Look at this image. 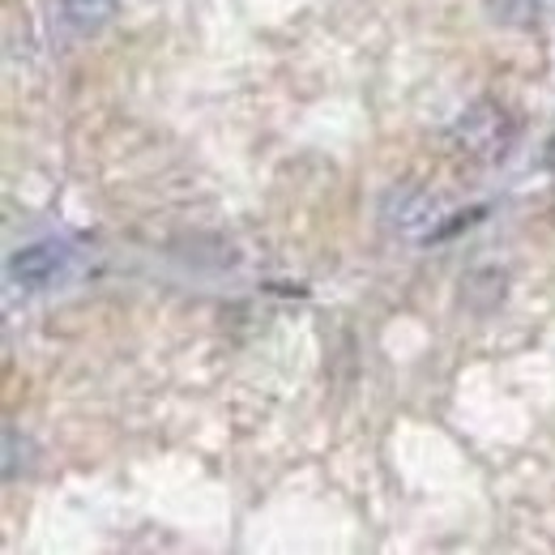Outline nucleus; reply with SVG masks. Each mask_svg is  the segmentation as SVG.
Instances as JSON below:
<instances>
[{
    "mask_svg": "<svg viewBox=\"0 0 555 555\" xmlns=\"http://www.w3.org/2000/svg\"><path fill=\"white\" fill-rule=\"evenodd\" d=\"M65 270H69V253H65V244H56V240L26 244V248H17V253L9 257V278H13L17 286H26V291L52 286Z\"/></svg>",
    "mask_w": 555,
    "mask_h": 555,
    "instance_id": "3",
    "label": "nucleus"
},
{
    "mask_svg": "<svg viewBox=\"0 0 555 555\" xmlns=\"http://www.w3.org/2000/svg\"><path fill=\"white\" fill-rule=\"evenodd\" d=\"M440 218H444V206L431 193H423V189H406L402 184V189H389L380 197V222H385L389 235L427 240V235H436Z\"/></svg>",
    "mask_w": 555,
    "mask_h": 555,
    "instance_id": "2",
    "label": "nucleus"
},
{
    "mask_svg": "<svg viewBox=\"0 0 555 555\" xmlns=\"http://www.w3.org/2000/svg\"><path fill=\"white\" fill-rule=\"evenodd\" d=\"M453 138L462 141L475 158L500 163V158L517 145V120H513L504 107H495V103H475V107H466V112L457 116Z\"/></svg>",
    "mask_w": 555,
    "mask_h": 555,
    "instance_id": "1",
    "label": "nucleus"
},
{
    "mask_svg": "<svg viewBox=\"0 0 555 555\" xmlns=\"http://www.w3.org/2000/svg\"><path fill=\"white\" fill-rule=\"evenodd\" d=\"M116 4H120V0H65V13H69L73 26H81V30H99L103 22H112Z\"/></svg>",
    "mask_w": 555,
    "mask_h": 555,
    "instance_id": "5",
    "label": "nucleus"
},
{
    "mask_svg": "<svg viewBox=\"0 0 555 555\" xmlns=\"http://www.w3.org/2000/svg\"><path fill=\"white\" fill-rule=\"evenodd\" d=\"M483 13L504 30H534L543 17V0H483Z\"/></svg>",
    "mask_w": 555,
    "mask_h": 555,
    "instance_id": "4",
    "label": "nucleus"
}]
</instances>
